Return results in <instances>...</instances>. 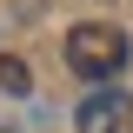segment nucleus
<instances>
[{
  "label": "nucleus",
  "mask_w": 133,
  "mask_h": 133,
  "mask_svg": "<svg viewBox=\"0 0 133 133\" xmlns=\"http://www.w3.org/2000/svg\"><path fill=\"white\" fill-rule=\"evenodd\" d=\"M0 93H33V66L20 53H0Z\"/></svg>",
  "instance_id": "nucleus-3"
},
{
  "label": "nucleus",
  "mask_w": 133,
  "mask_h": 133,
  "mask_svg": "<svg viewBox=\"0 0 133 133\" xmlns=\"http://www.w3.org/2000/svg\"><path fill=\"white\" fill-rule=\"evenodd\" d=\"M127 60H133V40H127V27L80 20V27L66 33V66H73L80 80H113Z\"/></svg>",
  "instance_id": "nucleus-1"
},
{
  "label": "nucleus",
  "mask_w": 133,
  "mask_h": 133,
  "mask_svg": "<svg viewBox=\"0 0 133 133\" xmlns=\"http://www.w3.org/2000/svg\"><path fill=\"white\" fill-rule=\"evenodd\" d=\"M127 127V100L120 93H87L73 107V133H120Z\"/></svg>",
  "instance_id": "nucleus-2"
}]
</instances>
